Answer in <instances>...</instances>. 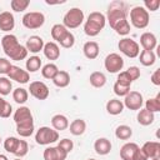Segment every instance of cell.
<instances>
[{
  "label": "cell",
  "mask_w": 160,
  "mask_h": 160,
  "mask_svg": "<svg viewBox=\"0 0 160 160\" xmlns=\"http://www.w3.org/2000/svg\"><path fill=\"white\" fill-rule=\"evenodd\" d=\"M115 136L120 140H129L132 136V130L128 125H119L115 129Z\"/></svg>",
  "instance_id": "33"
},
{
  "label": "cell",
  "mask_w": 160,
  "mask_h": 160,
  "mask_svg": "<svg viewBox=\"0 0 160 160\" xmlns=\"http://www.w3.org/2000/svg\"><path fill=\"white\" fill-rule=\"evenodd\" d=\"M0 160H9V159H8V156H6V155L0 154Z\"/></svg>",
  "instance_id": "52"
},
{
  "label": "cell",
  "mask_w": 160,
  "mask_h": 160,
  "mask_svg": "<svg viewBox=\"0 0 160 160\" xmlns=\"http://www.w3.org/2000/svg\"><path fill=\"white\" fill-rule=\"evenodd\" d=\"M29 5H30L29 0H11L10 1V6L15 12H21L26 10Z\"/></svg>",
  "instance_id": "38"
},
{
  "label": "cell",
  "mask_w": 160,
  "mask_h": 160,
  "mask_svg": "<svg viewBox=\"0 0 160 160\" xmlns=\"http://www.w3.org/2000/svg\"><path fill=\"white\" fill-rule=\"evenodd\" d=\"M116 82H119V84H121V85H125V86H130V85L132 84V80H131V78L129 76V74L126 72V70H125V71H120V72L118 74Z\"/></svg>",
  "instance_id": "42"
},
{
  "label": "cell",
  "mask_w": 160,
  "mask_h": 160,
  "mask_svg": "<svg viewBox=\"0 0 160 160\" xmlns=\"http://www.w3.org/2000/svg\"><path fill=\"white\" fill-rule=\"evenodd\" d=\"M112 89H114L115 95H118V96H126L130 91V86H125V85H121L119 82H115Z\"/></svg>",
  "instance_id": "43"
},
{
  "label": "cell",
  "mask_w": 160,
  "mask_h": 160,
  "mask_svg": "<svg viewBox=\"0 0 160 160\" xmlns=\"http://www.w3.org/2000/svg\"><path fill=\"white\" fill-rule=\"evenodd\" d=\"M8 78H9L10 80L16 81V82L26 84V82H29V80H30V74H29L26 70L21 69L20 66L11 65V68H10V70H9V72H8Z\"/></svg>",
  "instance_id": "12"
},
{
  "label": "cell",
  "mask_w": 160,
  "mask_h": 160,
  "mask_svg": "<svg viewBox=\"0 0 160 160\" xmlns=\"http://www.w3.org/2000/svg\"><path fill=\"white\" fill-rule=\"evenodd\" d=\"M11 91H12V84L10 79L6 76H1L0 78V95L5 96V95H9Z\"/></svg>",
  "instance_id": "36"
},
{
  "label": "cell",
  "mask_w": 160,
  "mask_h": 160,
  "mask_svg": "<svg viewBox=\"0 0 160 160\" xmlns=\"http://www.w3.org/2000/svg\"><path fill=\"white\" fill-rule=\"evenodd\" d=\"M28 151H29V145H28V142H26L25 140H20V139H19V144H18V146H16V150H15L14 155H15L16 158L21 159V158H24V156L28 154Z\"/></svg>",
  "instance_id": "41"
},
{
  "label": "cell",
  "mask_w": 160,
  "mask_h": 160,
  "mask_svg": "<svg viewBox=\"0 0 160 160\" xmlns=\"http://www.w3.org/2000/svg\"><path fill=\"white\" fill-rule=\"evenodd\" d=\"M106 111L110 115H119L124 111V104L119 99H110L106 102Z\"/></svg>",
  "instance_id": "25"
},
{
  "label": "cell",
  "mask_w": 160,
  "mask_h": 160,
  "mask_svg": "<svg viewBox=\"0 0 160 160\" xmlns=\"http://www.w3.org/2000/svg\"><path fill=\"white\" fill-rule=\"evenodd\" d=\"M84 22V11L80 8H71L64 15L62 25L69 29H76Z\"/></svg>",
  "instance_id": "5"
},
{
  "label": "cell",
  "mask_w": 160,
  "mask_h": 160,
  "mask_svg": "<svg viewBox=\"0 0 160 160\" xmlns=\"http://www.w3.org/2000/svg\"><path fill=\"white\" fill-rule=\"evenodd\" d=\"M140 44H141L144 50L152 51L158 46V39H156V36L152 32L146 31V32H142L140 35Z\"/></svg>",
  "instance_id": "16"
},
{
  "label": "cell",
  "mask_w": 160,
  "mask_h": 160,
  "mask_svg": "<svg viewBox=\"0 0 160 160\" xmlns=\"http://www.w3.org/2000/svg\"><path fill=\"white\" fill-rule=\"evenodd\" d=\"M15 26V19L14 15L10 11H2L0 12V30L9 32Z\"/></svg>",
  "instance_id": "15"
},
{
  "label": "cell",
  "mask_w": 160,
  "mask_h": 160,
  "mask_svg": "<svg viewBox=\"0 0 160 160\" xmlns=\"http://www.w3.org/2000/svg\"><path fill=\"white\" fill-rule=\"evenodd\" d=\"M89 81H90L91 86L99 89V88H102V86L106 84V76H105V74L101 72V71H94V72L90 74Z\"/></svg>",
  "instance_id": "28"
},
{
  "label": "cell",
  "mask_w": 160,
  "mask_h": 160,
  "mask_svg": "<svg viewBox=\"0 0 160 160\" xmlns=\"http://www.w3.org/2000/svg\"><path fill=\"white\" fill-rule=\"evenodd\" d=\"M145 109L152 114L160 111V92L155 98H150L145 101Z\"/></svg>",
  "instance_id": "35"
},
{
  "label": "cell",
  "mask_w": 160,
  "mask_h": 160,
  "mask_svg": "<svg viewBox=\"0 0 160 160\" xmlns=\"http://www.w3.org/2000/svg\"><path fill=\"white\" fill-rule=\"evenodd\" d=\"M69 129H70V132L72 135L80 136L86 130V122L82 119H75V120L71 121V124H69Z\"/></svg>",
  "instance_id": "26"
},
{
  "label": "cell",
  "mask_w": 160,
  "mask_h": 160,
  "mask_svg": "<svg viewBox=\"0 0 160 160\" xmlns=\"http://www.w3.org/2000/svg\"><path fill=\"white\" fill-rule=\"evenodd\" d=\"M58 71H59V68L55 64H52V62H49V64H46V65H44L41 68V75H42V78L49 79V80H52Z\"/></svg>",
  "instance_id": "34"
},
{
  "label": "cell",
  "mask_w": 160,
  "mask_h": 160,
  "mask_svg": "<svg viewBox=\"0 0 160 160\" xmlns=\"http://www.w3.org/2000/svg\"><path fill=\"white\" fill-rule=\"evenodd\" d=\"M42 156H44V160H59L58 159V155H56V149L55 146H49L44 150L42 152Z\"/></svg>",
  "instance_id": "44"
},
{
  "label": "cell",
  "mask_w": 160,
  "mask_h": 160,
  "mask_svg": "<svg viewBox=\"0 0 160 160\" xmlns=\"http://www.w3.org/2000/svg\"><path fill=\"white\" fill-rule=\"evenodd\" d=\"M12 112V106L10 102H8L6 100H4L1 96H0V118H9Z\"/></svg>",
  "instance_id": "37"
},
{
  "label": "cell",
  "mask_w": 160,
  "mask_h": 160,
  "mask_svg": "<svg viewBox=\"0 0 160 160\" xmlns=\"http://www.w3.org/2000/svg\"><path fill=\"white\" fill-rule=\"evenodd\" d=\"M25 66H26V71L30 74V72H36L38 70H40L41 68V59L36 55H32L30 56L26 62H25Z\"/></svg>",
  "instance_id": "30"
},
{
  "label": "cell",
  "mask_w": 160,
  "mask_h": 160,
  "mask_svg": "<svg viewBox=\"0 0 160 160\" xmlns=\"http://www.w3.org/2000/svg\"><path fill=\"white\" fill-rule=\"evenodd\" d=\"M21 21H22V25L26 29H30V30L39 29L45 22V15L40 11H30V12H26L22 16Z\"/></svg>",
  "instance_id": "8"
},
{
  "label": "cell",
  "mask_w": 160,
  "mask_h": 160,
  "mask_svg": "<svg viewBox=\"0 0 160 160\" xmlns=\"http://www.w3.org/2000/svg\"><path fill=\"white\" fill-rule=\"evenodd\" d=\"M0 142H1V138H0Z\"/></svg>",
  "instance_id": "56"
},
{
  "label": "cell",
  "mask_w": 160,
  "mask_h": 160,
  "mask_svg": "<svg viewBox=\"0 0 160 160\" xmlns=\"http://www.w3.org/2000/svg\"><path fill=\"white\" fill-rule=\"evenodd\" d=\"M14 121L15 124H22V122H29V121H34L32 119V114L30 111V109L28 106H20L15 110L14 112Z\"/></svg>",
  "instance_id": "14"
},
{
  "label": "cell",
  "mask_w": 160,
  "mask_h": 160,
  "mask_svg": "<svg viewBox=\"0 0 160 160\" xmlns=\"http://www.w3.org/2000/svg\"><path fill=\"white\" fill-rule=\"evenodd\" d=\"M105 24H106L105 15L100 11H92L89 14L84 24V32L88 36H96L105 28Z\"/></svg>",
  "instance_id": "3"
},
{
  "label": "cell",
  "mask_w": 160,
  "mask_h": 160,
  "mask_svg": "<svg viewBox=\"0 0 160 160\" xmlns=\"http://www.w3.org/2000/svg\"><path fill=\"white\" fill-rule=\"evenodd\" d=\"M19 144V139L15 138V136H9L4 140V149L8 151V152H11L14 154L15 150H16V146Z\"/></svg>",
  "instance_id": "39"
},
{
  "label": "cell",
  "mask_w": 160,
  "mask_h": 160,
  "mask_svg": "<svg viewBox=\"0 0 160 160\" xmlns=\"http://www.w3.org/2000/svg\"><path fill=\"white\" fill-rule=\"evenodd\" d=\"M29 98V91L24 88H16L12 90V100L18 104H25Z\"/></svg>",
  "instance_id": "31"
},
{
  "label": "cell",
  "mask_w": 160,
  "mask_h": 160,
  "mask_svg": "<svg viewBox=\"0 0 160 160\" xmlns=\"http://www.w3.org/2000/svg\"><path fill=\"white\" fill-rule=\"evenodd\" d=\"M34 121H29V122H22V124H18L16 125V132L21 136V138H29L34 134Z\"/></svg>",
  "instance_id": "29"
},
{
  "label": "cell",
  "mask_w": 160,
  "mask_h": 160,
  "mask_svg": "<svg viewBox=\"0 0 160 160\" xmlns=\"http://www.w3.org/2000/svg\"><path fill=\"white\" fill-rule=\"evenodd\" d=\"M139 149V145L136 142H126L120 149V158L121 160H134V155L136 150Z\"/></svg>",
  "instance_id": "21"
},
{
  "label": "cell",
  "mask_w": 160,
  "mask_h": 160,
  "mask_svg": "<svg viewBox=\"0 0 160 160\" xmlns=\"http://www.w3.org/2000/svg\"><path fill=\"white\" fill-rule=\"evenodd\" d=\"M55 149H56V155H58V159L59 160H65L66 159V156H68V152L65 151V150H62L60 146H55Z\"/></svg>",
  "instance_id": "51"
},
{
  "label": "cell",
  "mask_w": 160,
  "mask_h": 160,
  "mask_svg": "<svg viewBox=\"0 0 160 160\" xmlns=\"http://www.w3.org/2000/svg\"><path fill=\"white\" fill-rule=\"evenodd\" d=\"M42 52H44L45 58L49 59V60H58L60 58V48L54 41L45 42L44 49H42Z\"/></svg>",
  "instance_id": "19"
},
{
  "label": "cell",
  "mask_w": 160,
  "mask_h": 160,
  "mask_svg": "<svg viewBox=\"0 0 160 160\" xmlns=\"http://www.w3.org/2000/svg\"><path fill=\"white\" fill-rule=\"evenodd\" d=\"M134 160H149L148 156L145 155V152L141 150V148H139L134 155Z\"/></svg>",
  "instance_id": "50"
},
{
  "label": "cell",
  "mask_w": 160,
  "mask_h": 160,
  "mask_svg": "<svg viewBox=\"0 0 160 160\" xmlns=\"http://www.w3.org/2000/svg\"><path fill=\"white\" fill-rule=\"evenodd\" d=\"M51 125H52V129L56 130V131H62V130H66L69 128V120L65 115L62 114H56L51 118Z\"/></svg>",
  "instance_id": "22"
},
{
  "label": "cell",
  "mask_w": 160,
  "mask_h": 160,
  "mask_svg": "<svg viewBox=\"0 0 160 160\" xmlns=\"http://www.w3.org/2000/svg\"><path fill=\"white\" fill-rule=\"evenodd\" d=\"M160 6V1L159 0H145L144 1V9L146 11H156Z\"/></svg>",
  "instance_id": "46"
},
{
  "label": "cell",
  "mask_w": 160,
  "mask_h": 160,
  "mask_svg": "<svg viewBox=\"0 0 160 160\" xmlns=\"http://www.w3.org/2000/svg\"><path fill=\"white\" fill-rule=\"evenodd\" d=\"M14 160H21V159H19V158H16V159H14Z\"/></svg>",
  "instance_id": "54"
},
{
  "label": "cell",
  "mask_w": 160,
  "mask_h": 160,
  "mask_svg": "<svg viewBox=\"0 0 160 160\" xmlns=\"http://www.w3.org/2000/svg\"><path fill=\"white\" fill-rule=\"evenodd\" d=\"M29 92L31 96H34L38 100H46L49 98V88L42 81H32L29 86Z\"/></svg>",
  "instance_id": "10"
},
{
  "label": "cell",
  "mask_w": 160,
  "mask_h": 160,
  "mask_svg": "<svg viewBox=\"0 0 160 160\" xmlns=\"http://www.w3.org/2000/svg\"><path fill=\"white\" fill-rule=\"evenodd\" d=\"M59 44H60V46H62L64 49H70V48H72L74 44H75V36H74V34H72L71 31H68L66 35L59 41Z\"/></svg>",
  "instance_id": "40"
},
{
  "label": "cell",
  "mask_w": 160,
  "mask_h": 160,
  "mask_svg": "<svg viewBox=\"0 0 160 160\" xmlns=\"http://www.w3.org/2000/svg\"><path fill=\"white\" fill-rule=\"evenodd\" d=\"M58 146H60L62 150H65V151L69 154V152H71L72 149H74V142H72V140L65 138V139H61V140L59 141Z\"/></svg>",
  "instance_id": "45"
},
{
  "label": "cell",
  "mask_w": 160,
  "mask_h": 160,
  "mask_svg": "<svg viewBox=\"0 0 160 160\" xmlns=\"http://www.w3.org/2000/svg\"><path fill=\"white\" fill-rule=\"evenodd\" d=\"M141 150L145 152L148 159H154V158H160V142L159 141H146Z\"/></svg>",
  "instance_id": "18"
},
{
  "label": "cell",
  "mask_w": 160,
  "mask_h": 160,
  "mask_svg": "<svg viewBox=\"0 0 160 160\" xmlns=\"http://www.w3.org/2000/svg\"><path fill=\"white\" fill-rule=\"evenodd\" d=\"M59 140V131L49 128L41 126L35 134V141L39 145H50Z\"/></svg>",
  "instance_id": "6"
},
{
  "label": "cell",
  "mask_w": 160,
  "mask_h": 160,
  "mask_svg": "<svg viewBox=\"0 0 160 160\" xmlns=\"http://www.w3.org/2000/svg\"><path fill=\"white\" fill-rule=\"evenodd\" d=\"M122 104L124 108H128L129 110H140L144 104V99L139 91H129Z\"/></svg>",
  "instance_id": "11"
},
{
  "label": "cell",
  "mask_w": 160,
  "mask_h": 160,
  "mask_svg": "<svg viewBox=\"0 0 160 160\" xmlns=\"http://www.w3.org/2000/svg\"><path fill=\"white\" fill-rule=\"evenodd\" d=\"M52 82L58 88H66L70 84V74L65 70H59L54 76Z\"/></svg>",
  "instance_id": "23"
},
{
  "label": "cell",
  "mask_w": 160,
  "mask_h": 160,
  "mask_svg": "<svg viewBox=\"0 0 160 160\" xmlns=\"http://www.w3.org/2000/svg\"><path fill=\"white\" fill-rule=\"evenodd\" d=\"M88 160H95V159H88Z\"/></svg>",
  "instance_id": "55"
},
{
  "label": "cell",
  "mask_w": 160,
  "mask_h": 160,
  "mask_svg": "<svg viewBox=\"0 0 160 160\" xmlns=\"http://www.w3.org/2000/svg\"><path fill=\"white\" fill-rule=\"evenodd\" d=\"M69 30L62 25V24H55V25H52V28H51V38L55 40V41H60L65 35H66V32H68Z\"/></svg>",
  "instance_id": "32"
},
{
  "label": "cell",
  "mask_w": 160,
  "mask_h": 160,
  "mask_svg": "<svg viewBox=\"0 0 160 160\" xmlns=\"http://www.w3.org/2000/svg\"><path fill=\"white\" fill-rule=\"evenodd\" d=\"M118 48H119L120 52H122L125 56H128L130 59H134V58L139 56V54H140V46H139V44L135 40L130 39V38L121 39L119 41V44H118Z\"/></svg>",
  "instance_id": "7"
},
{
  "label": "cell",
  "mask_w": 160,
  "mask_h": 160,
  "mask_svg": "<svg viewBox=\"0 0 160 160\" xmlns=\"http://www.w3.org/2000/svg\"><path fill=\"white\" fill-rule=\"evenodd\" d=\"M1 46L8 58H10L14 61H20L26 59L28 50L24 45H21L18 40V38L12 34H6L1 38Z\"/></svg>",
  "instance_id": "2"
},
{
  "label": "cell",
  "mask_w": 160,
  "mask_h": 160,
  "mask_svg": "<svg viewBox=\"0 0 160 160\" xmlns=\"http://www.w3.org/2000/svg\"><path fill=\"white\" fill-rule=\"evenodd\" d=\"M151 160H160V158H154V159H151Z\"/></svg>",
  "instance_id": "53"
},
{
  "label": "cell",
  "mask_w": 160,
  "mask_h": 160,
  "mask_svg": "<svg viewBox=\"0 0 160 160\" xmlns=\"http://www.w3.org/2000/svg\"><path fill=\"white\" fill-rule=\"evenodd\" d=\"M104 66H105V70L110 74L120 72V70H122V68H124V59L119 54L111 52L105 58Z\"/></svg>",
  "instance_id": "9"
},
{
  "label": "cell",
  "mask_w": 160,
  "mask_h": 160,
  "mask_svg": "<svg viewBox=\"0 0 160 160\" xmlns=\"http://www.w3.org/2000/svg\"><path fill=\"white\" fill-rule=\"evenodd\" d=\"M136 119H138V122H139L140 125H142V126H149V125H151V124L154 122L155 115H154L152 112H150L149 110H146V109H140L139 112H138Z\"/></svg>",
  "instance_id": "24"
},
{
  "label": "cell",
  "mask_w": 160,
  "mask_h": 160,
  "mask_svg": "<svg viewBox=\"0 0 160 160\" xmlns=\"http://www.w3.org/2000/svg\"><path fill=\"white\" fill-rule=\"evenodd\" d=\"M139 60H140L141 65H144V66H151L156 61V55H155L154 51L141 50L140 54H139Z\"/></svg>",
  "instance_id": "27"
},
{
  "label": "cell",
  "mask_w": 160,
  "mask_h": 160,
  "mask_svg": "<svg viewBox=\"0 0 160 160\" xmlns=\"http://www.w3.org/2000/svg\"><path fill=\"white\" fill-rule=\"evenodd\" d=\"M44 40L41 36H38V35H32L30 36L28 40H26V44H25V48L28 50V52H32V54H38L40 51H42L44 49Z\"/></svg>",
  "instance_id": "13"
},
{
  "label": "cell",
  "mask_w": 160,
  "mask_h": 160,
  "mask_svg": "<svg viewBox=\"0 0 160 160\" xmlns=\"http://www.w3.org/2000/svg\"><path fill=\"white\" fill-rule=\"evenodd\" d=\"M106 20L110 24V28L115 30L116 34L125 36L130 32V24L128 21V9L122 1L110 2L106 12Z\"/></svg>",
  "instance_id": "1"
},
{
  "label": "cell",
  "mask_w": 160,
  "mask_h": 160,
  "mask_svg": "<svg viewBox=\"0 0 160 160\" xmlns=\"http://www.w3.org/2000/svg\"><path fill=\"white\" fill-rule=\"evenodd\" d=\"M10 68H11V62H10V60H8L6 58H0V74H2V75H8Z\"/></svg>",
  "instance_id": "47"
},
{
  "label": "cell",
  "mask_w": 160,
  "mask_h": 160,
  "mask_svg": "<svg viewBox=\"0 0 160 160\" xmlns=\"http://www.w3.org/2000/svg\"><path fill=\"white\" fill-rule=\"evenodd\" d=\"M82 52H84L85 58L89 60L96 59L99 56V52H100L99 44L96 41H86L82 46Z\"/></svg>",
  "instance_id": "20"
},
{
  "label": "cell",
  "mask_w": 160,
  "mask_h": 160,
  "mask_svg": "<svg viewBox=\"0 0 160 160\" xmlns=\"http://www.w3.org/2000/svg\"><path fill=\"white\" fill-rule=\"evenodd\" d=\"M130 22L136 29H145L150 22L149 11H146L144 6H134L130 10Z\"/></svg>",
  "instance_id": "4"
},
{
  "label": "cell",
  "mask_w": 160,
  "mask_h": 160,
  "mask_svg": "<svg viewBox=\"0 0 160 160\" xmlns=\"http://www.w3.org/2000/svg\"><path fill=\"white\" fill-rule=\"evenodd\" d=\"M150 80H151V82H152L155 86H159V85H160V69H156V70L152 72Z\"/></svg>",
  "instance_id": "49"
},
{
  "label": "cell",
  "mask_w": 160,
  "mask_h": 160,
  "mask_svg": "<svg viewBox=\"0 0 160 160\" xmlns=\"http://www.w3.org/2000/svg\"><path fill=\"white\" fill-rule=\"evenodd\" d=\"M111 148H112V145H111L110 140L106 138H99L94 142V150L98 155H102V156L108 155L111 151Z\"/></svg>",
  "instance_id": "17"
},
{
  "label": "cell",
  "mask_w": 160,
  "mask_h": 160,
  "mask_svg": "<svg viewBox=\"0 0 160 160\" xmlns=\"http://www.w3.org/2000/svg\"><path fill=\"white\" fill-rule=\"evenodd\" d=\"M126 72L129 74V76L131 78L132 81H135V80H138V79L140 78V69H139L138 66H130V68L126 70Z\"/></svg>",
  "instance_id": "48"
}]
</instances>
